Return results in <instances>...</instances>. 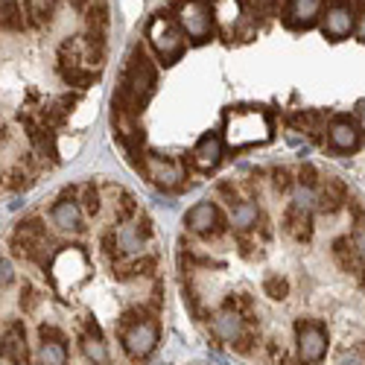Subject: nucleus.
<instances>
[{"mask_svg": "<svg viewBox=\"0 0 365 365\" xmlns=\"http://www.w3.org/2000/svg\"><path fill=\"white\" fill-rule=\"evenodd\" d=\"M313 178H316V170H313L310 164H304V167H301V181H304V187H310V185H316V181H313Z\"/></svg>", "mask_w": 365, "mask_h": 365, "instance_id": "e433bc0d", "label": "nucleus"}, {"mask_svg": "<svg viewBox=\"0 0 365 365\" xmlns=\"http://www.w3.org/2000/svg\"><path fill=\"white\" fill-rule=\"evenodd\" d=\"M354 249H356L359 257H365V222H359L356 231H354Z\"/></svg>", "mask_w": 365, "mask_h": 365, "instance_id": "72a5a7b5", "label": "nucleus"}, {"mask_svg": "<svg viewBox=\"0 0 365 365\" xmlns=\"http://www.w3.org/2000/svg\"><path fill=\"white\" fill-rule=\"evenodd\" d=\"M24 26H26V12L21 0H0V29L21 33Z\"/></svg>", "mask_w": 365, "mask_h": 365, "instance_id": "f3484780", "label": "nucleus"}, {"mask_svg": "<svg viewBox=\"0 0 365 365\" xmlns=\"http://www.w3.org/2000/svg\"><path fill=\"white\" fill-rule=\"evenodd\" d=\"M210 18H214V12H210L205 0H187V4L178 9L181 33H187L193 41H205L210 36Z\"/></svg>", "mask_w": 365, "mask_h": 365, "instance_id": "39448f33", "label": "nucleus"}, {"mask_svg": "<svg viewBox=\"0 0 365 365\" xmlns=\"http://www.w3.org/2000/svg\"><path fill=\"white\" fill-rule=\"evenodd\" d=\"M295 339H298V359L304 365H313V362L324 359L327 333L319 322H298L295 324Z\"/></svg>", "mask_w": 365, "mask_h": 365, "instance_id": "20e7f679", "label": "nucleus"}, {"mask_svg": "<svg viewBox=\"0 0 365 365\" xmlns=\"http://www.w3.org/2000/svg\"><path fill=\"white\" fill-rule=\"evenodd\" d=\"M289 123L298 126V129H319L322 126V114L316 111H301V114H292Z\"/></svg>", "mask_w": 365, "mask_h": 365, "instance_id": "a878e982", "label": "nucleus"}, {"mask_svg": "<svg viewBox=\"0 0 365 365\" xmlns=\"http://www.w3.org/2000/svg\"><path fill=\"white\" fill-rule=\"evenodd\" d=\"M336 365H362V356L356 351H342L339 359H336Z\"/></svg>", "mask_w": 365, "mask_h": 365, "instance_id": "f704fd0d", "label": "nucleus"}, {"mask_svg": "<svg viewBox=\"0 0 365 365\" xmlns=\"http://www.w3.org/2000/svg\"><path fill=\"white\" fill-rule=\"evenodd\" d=\"M50 220L58 231H82V214H79V202L73 199H58L50 210Z\"/></svg>", "mask_w": 365, "mask_h": 365, "instance_id": "1a4fd4ad", "label": "nucleus"}, {"mask_svg": "<svg viewBox=\"0 0 365 365\" xmlns=\"http://www.w3.org/2000/svg\"><path fill=\"white\" fill-rule=\"evenodd\" d=\"M82 351H85L91 359L106 362V348H103V339H91V336H85V339H82Z\"/></svg>", "mask_w": 365, "mask_h": 365, "instance_id": "bb28decb", "label": "nucleus"}, {"mask_svg": "<svg viewBox=\"0 0 365 365\" xmlns=\"http://www.w3.org/2000/svg\"><path fill=\"white\" fill-rule=\"evenodd\" d=\"M123 348L135 356V359H146L158 345V324L155 319H140L138 313H126L123 322Z\"/></svg>", "mask_w": 365, "mask_h": 365, "instance_id": "7ed1b4c3", "label": "nucleus"}, {"mask_svg": "<svg viewBox=\"0 0 365 365\" xmlns=\"http://www.w3.org/2000/svg\"><path fill=\"white\" fill-rule=\"evenodd\" d=\"M56 9V0H24V12L29 18V24H36V26H44L50 21Z\"/></svg>", "mask_w": 365, "mask_h": 365, "instance_id": "412c9836", "label": "nucleus"}, {"mask_svg": "<svg viewBox=\"0 0 365 365\" xmlns=\"http://www.w3.org/2000/svg\"><path fill=\"white\" fill-rule=\"evenodd\" d=\"M348 202V190L339 178H327L322 185V193H319V207L324 214H336V210Z\"/></svg>", "mask_w": 365, "mask_h": 365, "instance_id": "4468645a", "label": "nucleus"}, {"mask_svg": "<svg viewBox=\"0 0 365 365\" xmlns=\"http://www.w3.org/2000/svg\"><path fill=\"white\" fill-rule=\"evenodd\" d=\"M146 175L155 187L161 190H175L185 181V164L175 158H161V155H149L146 158Z\"/></svg>", "mask_w": 365, "mask_h": 365, "instance_id": "423d86ee", "label": "nucleus"}, {"mask_svg": "<svg viewBox=\"0 0 365 365\" xmlns=\"http://www.w3.org/2000/svg\"><path fill=\"white\" fill-rule=\"evenodd\" d=\"M210 12H214L222 24H234V21H237L240 6H237V0H214V6H210Z\"/></svg>", "mask_w": 365, "mask_h": 365, "instance_id": "b1692460", "label": "nucleus"}, {"mask_svg": "<svg viewBox=\"0 0 365 365\" xmlns=\"http://www.w3.org/2000/svg\"><path fill=\"white\" fill-rule=\"evenodd\" d=\"M220 158H222V140L217 135H205L193 149V161L199 170H214Z\"/></svg>", "mask_w": 365, "mask_h": 365, "instance_id": "ddd939ff", "label": "nucleus"}, {"mask_svg": "<svg viewBox=\"0 0 365 365\" xmlns=\"http://www.w3.org/2000/svg\"><path fill=\"white\" fill-rule=\"evenodd\" d=\"M6 138V129H4V123H0V140H4Z\"/></svg>", "mask_w": 365, "mask_h": 365, "instance_id": "ea45409f", "label": "nucleus"}, {"mask_svg": "<svg viewBox=\"0 0 365 365\" xmlns=\"http://www.w3.org/2000/svg\"><path fill=\"white\" fill-rule=\"evenodd\" d=\"M82 205H85L88 214H97V210H100V193H97L94 185H85L82 187Z\"/></svg>", "mask_w": 365, "mask_h": 365, "instance_id": "cd10ccee", "label": "nucleus"}, {"mask_svg": "<svg viewBox=\"0 0 365 365\" xmlns=\"http://www.w3.org/2000/svg\"><path fill=\"white\" fill-rule=\"evenodd\" d=\"M152 272H155V257H135V260L114 263L117 278H138V275H152Z\"/></svg>", "mask_w": 365, "mask_h": 365, "instance_id": "a211bd4d", "label": "nucleus"}, {"mask_svg": "<svg viewBox=\"0 0 365 365\" xmlns=\"http://www.w3.org/2000/svg\"><path fill=\"white\" fill-rule=\"evenodd\" d=\"M36 304H38V292H36V287H33V284H24V287H21V307L29 313V310L36 307Z\"/></svg>", "mask_w": 365, "mask_h": 365, "instance_id": "c85d7f7f", "label": "nucleus"}, {"mask_svg": "<svg viewBox=\"0 0 365 365\" xmlns=\"http://www.w3.org/2000/svg\"><path fill=\"white\" fill-rule=\"evenodd\" d=\"M217 222H220V210H217L214 202H199L196 207L187 210V217H185V225L196 234H207Z\"/></svg>", "mask_w": 365, "mask_h": 365, "instance_id": "9b49d317", "label": "nucleus"}, {"mask_svg": "<svg viewBox=\"0 0 365 365\" xmlns=\"http://www.w3.org/2000/svg\"><path fill=\"white\" fill-rule=\"evenodd\" d=\"M41 342H65V333L53 327V324H44L41 327Z\"/></svg>", "mask_w": 365, "mask_h": 365, "instance_id": "7c9ffc66", "label": "nucleus"}, {"mask_svg": "<svg viewBox=\"0 0 365 365\" xmlns=\"http://www.w3.org/2000/svg\"><path fill=\"white\" fill-rule=\"evenodd\" d=\"M138 214V202L132 193H120V207H117V222H129Z\"/></svg>", "mask_w": 365, "mask_h": 365, "instance_id": "393cba45", "label": "nucleus"}, {"mask_svg": "<svg viewBox=\"0 0 365 365\" xmlns=\"http://www.w3.org/2000/svg\"><path fill=\"white\" fill-rule=\"evenodd\" d=\"M322 29H324L327 38H345V36H351V29H354V12H351L348 6H333V9H327Z\"/></svg>", "mask_w": 365, "mask_h": 365, "instance_id": "9d476101", "label": "nucleus"}, {"mask_svg": "<svg viewBox=\"0 0 365 365\" xmlns=\"http://www.w3.org/2000/svg\"><path fill=\"white\" fill-rule=\"evenodd\" d=\"M146 38H149L152 50L161 56L164 65H173L175 58L181 56V50H185V33H181V26L167 15H155L149 21Z\"/></svg>", "mask_w": 365, "mask_h": 365, "instance_id": "f03ea898", "label": "nucleus"}, {"mask_svg": "<svg viewBox=\"0 0 365 365\" xmlns=\"http://www.w3.org/2000/svg\"><path fill=\"white\" fill-rule=\"evenodd\" d=\"M12 278H15V269H12V260H6V257H0V287H6V284H12Z\"/></svg>", "mask_w": 365, "mask_h": 365, "instance_id": "2f4dec72", "label": "nucleus"}, {"mask_svg": "<svg viewBox=\"0 0 365 365\" xmlns=\"http://www.w3.org/2000/svg\"><path fill=\"white\" fill-rule=\"evenodd\" d=\"M0 356L12 365H29V348H26V327L24 322H9L0 333Z\"/></svg>", "mask_w": 365, "mask_h": 365, "instance_id": "0eeeda50", "label": "nucleus"}, {"mask_svg": "<svg viewBox=\"0 0 365 365\" xmlns=\"http://www.w3.org/2000/svg\"><path fill=\"white\" fill-rule=\"evenodd\" d=\"M356 33H359V38L365 41V12L359 15V21H356Z\"/></svg>", "mask_w": 365, "mask_h": 365, "instance_id": "4c0bfd02", "label": "nucleus"}, {"mask_svg": "<svg viewBox=\"0 0 365 365\" xmlns=\"http://www.w3.org/2000/svg\"><path fill=\"white\" fill-rule=\"evenodd\" d=\"M333 255H336V263L345 269V272H359V255L354 249V242L348 237H339L336 242H333Z\"/></svg>", "mask_w": 365, "mask_h": 365, "instance_id": "6ab92c4d", "label": "nucleus"}, {"mask_svg": "<svg viewBox=\"0 0 365 365\" xmlns=\"http://www.w3.org/2000/svg\"><path fill=\"white\" fill-rule=\"evenodd\" d=\"M246 4H249V9H252V12H257V15H266V12H272V9H275V4H278V0H246Z\"/></svg>", "mask_w": 365, "mask_h": 365, "instance_id": "473e14b6", "label": "nucleus"}, {"mask_svg": "<svg viewBox=\"0 0 365 365\" xmlns=\"http://www.w3.org/2000/svg\"><path fill=\"white\" fill-rule=\"evenodd\" d=\"M257 220H260V210H257V205H252V202H240V205H234V210H231V222H234V228H240V231L255 228Z\"/></svg>", "mask_w": 365, "mask_h": 365, "instance_id": "aec40b11", "label": "nucleus"}, {"mask_svg": "<svg viewBox=\"0 0 365 365\" xmlns=\"http://www.w3.org/2000/svg\"><path fill=\"white\" fill-rule=\"evenodd\" d=\"M313 202H316V196L310 193V187H304V185H301V187L295 190V205H298V207L310 210V207H313Z\"/></svg>", "mask_w": 365, "mask_h": 365, "instance_id": "c756f323", "label": "nucleus"}, {"mask_svg": "<svg viewBox=\"0 0 365 365\" xmlns=\"http://www.w3.org/2000/svg\"><path fill=\"white\" fill-rule=\"evenodd\" d=\"M263 292H266L272 301H284V298L289 295V284H287L281 275H272V278L263 281Z\"/></svg>", "mask_w": 365, "mask_h": 365, "instance_id": "5701e85b", "label": "nucleus"}, {"mask_svg": "<svg viewBox=\"0 0 365 365\" xmlns=\"http://www.w3.org/2000/svg\"><path fill=\"white\" fill-rule=\"evenodd\" d=\"M214 333L222 339V342H231V345H240L242 348V339H246V322H242L240 313L222 307L214 319Z\"/></svg>", "mask_w": 365, "mask_h": 365, "instance_id": "6e6552de", "label": "nucleus"}, {"mask_svg": "<svg viewBox=\"0 0 365 365\" xmlns=\"http://www.w3.org/2000/svg\"><path fill=\"white\" fill-rule=\"evenodd\" d=\"M272 138V120L260 108H237L225 117V143L231 149H246Z\"/></svg>", "mask_w": 365, "mask_h": 365, "instance_id": "f257e3e1", "label": "nucleus"}, {"mask_svg": "<svg viewBox=\"0 0 365 365\" xmlns=\"http://www.w3.org/2000/svg\"><path fill=\"white\" fill-rule=\"evenodd\" d=\"M330 143L333 149H339V152H351L359 146V132L356 126L351 123V120H336V123L330 126Z\"/></svg>", "mask_w": 365, "mask_h": 365, "instance_id": "2eb2a0df", "label": "nucleus"}, {"mask_svg": "<svg viewBox=\"0 0 365 365\" xmlns=\"http://www.w3.org/2000/svg\"><path fill=\"white\" fill-rule=\"evenodd\" d=\"M73 6H85V0H73Z\"/></svg>", "mask_w": 365, "mask_h": 365, "instance_id": "a19ab883", "label": "nucleus"}, {"mask_svg": "<svg viewBox=\"0 0 365 365\" xmlns=\"http://www.w3.org/2000/svg\"><path fill=\"white\" fill-rule=\"evenodd\" d=\"M38 365H68V351H65V342H41V351H38Z\"/></svg>", "mask_w": 365, "mask_h": 365, "instance_id": "4be33fe9", "label": "nucleus"}, {"mask_svg": "<svg viewBox=\"0 0 365 365\" xmlns=\"http://www.w3.org/2000/svg\"><path fill=\"white\" fill-rule=\"evenodd\" d=\"M272 178H275V187H278V190H287V187H289V170L281 167V170L272 173Z\"/></svg>", "mask_w": 365, "mask_h": 365, "instance_id": "c9c22d12", "label": "nucleus"}, {"mask_svg": "<svg viewBox=\"0 0 365 365\" xmlns=\"http://www.w3.org/2000/svg\"><path fill=\"white\" fill-rule=\"evenodd\" d=\"M354 111H356V117H359V120H362V123H365V100H359Z\"/></svg>", "mask_w": 365, "mask_h": 365, "instance_id": "58836bf2", "label": "nucleus"}, {"mask_svg": "<svg viewBox=\"0 0 365 365\" xmlns=\"http://www.w3.org/2000/svg\"><path fill=\"white\" fill-rule=\"evenodd\" d=\"M322 12V0H292L287 18L292 26H310Z\"/></svg>", "mask_w": 365, "mask_h": 365, "instance_id": "dca6fc26", "label": "nucleus"}, {"mask_svg": "<svg viewBox=\"0 0 365 365\" xmlns=\"http://www.w3.org/2000/svg\"><path fill=\"white\" fill-rule=\"evenodd\" d=\"M284 228L289 237L295 240H310L313 237V217H310V210H304L298 205H289L287 207V214H284Z\"/></svg>", "mask_w": 365, "mask_h": 365, "instance_id": "f8f14e48", "label": "nucleus"}]
</instances>
